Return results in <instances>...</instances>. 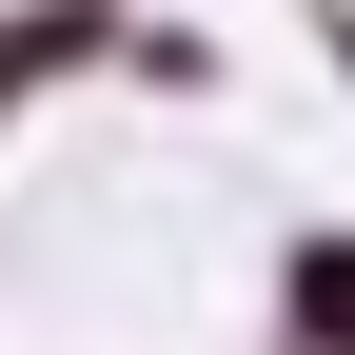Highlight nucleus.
<instances>
[{"label": "nucleus", "mask_w": 355, "mask_h": 355, "mask_svg": "<svg viewBox=\"0 0 355 355\" xmlns=\"http://www.w3.org/2000/svg\"><path fill=\"white\" fill-rule=\"evenodd\" d=\"M296 316H316V336L355 355V257H296Z\"/></svg>", "instance_id": "f257e3e1"}]
</instances>
